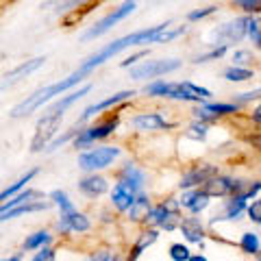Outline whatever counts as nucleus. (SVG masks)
I'll list each match as a JSON object with an SVG mask.
<instances>
[{
    "label": "nucleus",
    "instance_id": "nucleus-1",
    "mask_svg": "<svg viewBox=\"0 0 261 261\" xmlns=\"http://www.w3.org/2000/svg\"><path fill=\"white\" fill-rule=\"evenodd\" d=\"M183 33H187V27H176L174 29L170 20L161 22V24H154V27H148V29H142V31H133L124 37H118V39H113V42L105 44L100 50L89 55L76 70L83 72V74L87 76L89 72L100 68L102 63H107L109 59H113V57L120 55L122 50H126V48L148 46V44H168V42H172V39H176L178 35H183Z\"/></svg>",
    "mask_w": 261,
    "mask_h": 261
},
{
    "label": "nucleus",
    "instance_id": "nucleus-2",
    "mask_svg": "<svg viewBox=\"0 0 261 261\" xmlns=\"http://www.w3.org/2000/svg\"><path fill=\"white\" fill-rule=\"evenodd\" d=\"M83 81H85L83 72L74 70L70 76H65V79H61V81H55V83L46 85V87H42V89H37V92H33L31 96H27V100L18 102V105H15V107L9 111V116L15 118V120H18V118H27V116H31L33 111H37V109H42L44 105H48V102L53 100V98L63 96L65 92H68V89L81 85Z\"/></svg>",
    "mask_w": 261,
    "mask_h": 261
},
{
    "label": "nucleus",
    "instance_id": "nucleus-3",
    "mask_svg": "<svg viewBox=\"0 0 261 261\" xmlns=\"http://www.w3.org/2000/svg\"><path fill=\"white\" fill-rule=\"evenodd\" d=\"M144 94L150 98H168V100H181V102H194V105H202L209 102L211 92L207 87H200L192 83V81H152L144 87Z\"/></svg>",
    "mask_w": 261,
    "mask_h": 261
},
{
    "label": "nucleus",
    "instance_id": "nucleus-4",
    "mask_svg": "<svg viewBox=\"0 0 261 261\" xmlns=\"http://www.w3.org/2000/svg\"><path fill=\"white\" fill-rule=\"evenodd\" d=\"M122 154V150L118 146H96V148H89V150H83L79 154L76 159V166L83 170V172L92 174V172H98V170H107L113 161Z\"/></svg>",
    "mask_w": 261,
    "mask_h": 261
},
{
    "label": "nucleus",
    "instance_id": "nucleus-5",
    "mask_svg": "<svg viewBox=\"0 0 261 261\" xmlns=\"http://www.w3.org/2000/svg\"><path fill=\"white\" fill-rule=\"evenodd\" d=\"M181 202L176 198H168L159 202V205H154L148 216H146V226H152V228H166V231H174L181 224Z\"/></svg>",
    "mask_w": 261,
    "mask_h": 261
},
{
    "label": "nucleus",
    "instance_id": "nucleus-6",
    "mask_svg": "<svg viewBox=\"0 0 261 261\" xmlns=\"http://www.w3.org/2000/svg\"><path fill=\"white\" fill-rule=\"evenodd\" d=\"M61 122H63V111L44 113L35 124V133H33L31 140V152H42L44 148H48L55 142V135L61 128Z\"/></svg>",
    "mask_w": 261,
    "mask_h": 261
},
{
    "label": "nucleus",
    "instance_id": "nucleus-7",
    "mask_svg": "<svg viewBox=\"0 0 261 261\" xmlns=\"http://www.w3.org/2000/svg\"><path fill=\"white\" fill-rule=\"evenodd\" d=\"M118 124H120V116L116 113V116H111V118H107V120L98 122V124H94V126L81 128V130H76L74 140H72V146H74L76 150L92 148V146H94L96 142H100V140H107L109 135H113V133H116Z\"/></svg>",
    "mask_w": 261,
    "mask_h": 261
},
{
    "label": "nucleus",
    "instance_id": "nucleus-8",
    "mask_svg": "<svg viewBox=\"0 0 261 261\" xmlns=\"http://www.w3.org/2000/svg\"><path fill=\"white\" fill-rule=\"evenodd\" d=\"M183 65L181 59H150V61H142L128 68V79L133 81H150V79H159L163 74L178 70Z\"/></svg>",
    "mask_w": 261,
    "mask_h": 261
},
{
    "label": "nucleus",
    "instance_id": "nucleus-9",
    "mask_svg": "<svg viewBox=\"0 0 261 261\" xmlns=\"http://www.w3.org/2000/svg\"><path fill=\"white\" fill-rule=\"evenodd\" d=\"M135 7H137V0H124V3L118 5L113 11H109L105 18L98 20L92 29H87L83 39H96V37L105 35V33H109L113 27H116V24H120L122 20H126L128 15L135 11Z\"/></svg>",
    "mask_w": 261,
    "mask_h": 261
},
{
    "label": "nucleus",
    "instance_id": "nucleus-10",
    "mask_svg": "<svg viewBox=\"0 0 261 261\" xmlns=\"http://www.w3.org/2000/svg\"><path fill=\"white\" fill-rule=\"evenodd\" d=\"M242 105L238 102H202V105H196L194 107V120H200V122H214L218 118H224V116H231V113H238Z\"/></svg>",
    "mask_w": 261,
    "mask_h": 261
},
{
    "label": "nucleus",
    "instance_id": "nucleus-11",
    "mask_svg": "<svg viewBox=\"0 0 261 261\" xmlns=\"http://www.w3.org/2000/svg\"><path fill=\"white\" fill-rule=\"evenodd\" d=\"M214 35L218 37L220 46L240 44L244 37H248V33H246V15H242V18H235L231 22L222 24V27H218L214 31Z\"/></svg>",
    "mask_w": 261,
    "mask_h": 261
},
{
    "label": "nucleus",
    "instance_id": "nucleus-12",
    "mask_svg": "<svg viewBox=\"0 0 261 261\" xmlns=\"http://www.w3.org/2000/svg\"><path fill=\"white\" fill-rule=\"evenodd\" d=\"M130 126L140 133H150V130H168V128H174L172 122H168L166 118L157 111H144V113H137V116L130 118Z\"/></svg>",
    "mask_w": 261,
    "mask_h": 261
},
{
    "label": "nucleus",
    "instance_id": "nucleus-13",
    "mask_svg": "<svg viewBox=\"0 0 261 261\" xmlns=\"http://www.w3.org/2000/svg\"><path fill=\"white\" fill-rule=\"evenodd\" d=\"M218 174V168L211 166V163H205V166H196L192 170H187V172L181 176V183L178 187L183 190H194V187H202L209 178H214Z\"/></svg>",
    "mask_w": 261,
    "mask_h": 261
},
{
    "label": "nucleus",
    "instance_id": "nucleus-14",
    "mask_svg": "<svg viewBox=\"0 0 261 261\" xmlns=\"http://www.w3.org/2000/svg\"><path fill=\"white\" fill-rule=\"evenodd\" d=\"M89 228H92V222L79 209L70 211V214H59V220H57V231L59 233H87Z\"/></svg>",
    "mask_w": 261,
    "mask_h": 261
},
{
    "label": "nucleus",
    "instance_id": "nucleus-15",
    "mask_svg": "<svg viewBox=\"0 0 261 261\" xmlns=\"http://www.w3.org/2000/svg\"><path fill=\"white\" fill-rule=\"evenodd\" d=\"M181 207L187 209L192 216H198L200 211H205L211 202V196L202 190V187H194V190H183V194L178 196Z\"/></svg>",
    "mask_w": 261,
    "mask_h": 261
},
{
    "label": "nucleus",
    "instance_id": "nucleus-16",
    "mask_svg": "<svg viewBox=\"0 0 261 261\" xmlns=\"http://www.w3.org/2000/svg\"><path fill=\"white\" fill-rule=\"evenodd\" d=\"M137 200V192L133 190V187H128L126 183L118 181L116 185H113L111 190V207L120 211V214H128L130 207L135 205Z\"/></svg>",
    "mask_w": 261,
    "mask_h": 261
},
{
    "label": "nucleus",
    "instance_id": "nucleus-17",
    "mask_svg": "<svg viewBox=\"0 0 261 261\" xmlns=\"http://www.w3.org/2000/svg\"><path fill=\"white\" fill-rule=\"evenodd\" d=\"M133 96H135V92H133V89H124V92H118V94H113V96L105 98V100H100V102H94V105H89V107L83 111V116L79 118V122H87V120H92V118L96 116V113H100V111L109 109V107H116V105L124 102V100H128V98H133Z\"/></svg>",
    "mask_w": 261,
    "mask_h": 261
},
{
    "label": "nucleus",
    "instance_id": "nucleus-18",
    "mask_svg": "<svg viewBox=\"0 0 261 261\" xmlns=\"http://www.w3.org/2000/svg\"><path fill=\"white\" fill-rule=\"evenodd\" d=\"M76 187H79L81 194L87 196V198H98V196H102V194L109 192V181L105 176L92 172V174H87V176L81 178Z\"/></svg>",
    "mask_w": 261,
    "mask_h": 261
},
{
    "label": "nucleus",
    "instance_id": "nucleus-19",
    "mask_svg": "<svg viewBox=\"0 0 261 261\" xmlns=\"http://www.w3.org/2000/svg\"><path fill=\"white\" fill-rule=\"evenodd\" d=\"M248 209V198L246 196H228V200H224V207H222V214H216L211 218V224L220 222V220H238L244 211Z\"/></svg>",
    "mask_w": 261,
    "mask_h": 261
},
{
    "label": "nucleus",
    "instance_id": "nucleus-20",
    "mask_svg": "<svg viewBox=\"0 0 261 261\" xmlns=\"http://www.w3.org/2000/svg\"><path fill=\"white\" fill-rule=\"evenodd\" d=\"M157 240H159V228L148 226L146 231H142L140 235H137V240L133 242V246L128 248V261H137V259L144 255V250L150 248Z\"/></svg>",
    "mask_w": 261,
    "mask_h": 261
},
{
    "label": "nucleus",
    "instance_id": "nucleus-21",
    "mask_svg": "<svg viewBox=\"0 0 261 261\" xmlns=\"http://www.w3.org/2000/svg\"><path fill=\"white\" fill-rule=\"evenodd\" d=\"M178 231L183 233L185 242H190V244H200L202 240L207 238L205 224H202L198 218H194V216L192 218H183L181 224H178Z\"/></svg>",
    "mask_w": 261,
    "mask_h": 261
},
{
    "label": "nucleus",
    "instance_id": "nucleus-22",
    "mask_svg": "<svg viewBox=\"0 0 261 261\" xmlns=\"http://www.w3.org/2000/svg\"><path fill=\"white\" fill-rule=\"evenodd\" d=\"M44 63H46V57H35V59H31V61L20 63L18 68H13V70H9L5 74V85H11V83H18L20 79H27L31 72L39 70Z\"/></svg>",
    "mask_w": 261,
    "mask_h": 261
},
{
    "label": "nucleus",
    "instance_id": "nucleus-23",
    "mask_svg": "<svg viewBox=\"0 0 261 261\" xmlns=\"http://www.w3.org/2000/svg\"><path fill=\"white\" fill-rule=\"evenodd\" d=\"M118 181L126 183L128 187H133V190H135L137 194H140V192H144V181H146V174H144V170H140V168L135 166V163H126V166L120 170Z\"/></svg>",
    "mask_w": 261,
    "mask_h": 261
},
{
    "label": "nucleus",
    "instance_id": "nucleus-24",
    "mask_svg": "<svg viewBox=\"0 0 261 261\" xmlns=\"http://www.w3.org/2000/svg\"><path fill=\"white\" fill-rule=\"evenodd\" d=\"M53 207V200H33V202H24V205L15 207L11 211H5L3 214V222L7 220H13V218H20L24 214H37V211H46Z\"/></svg>",
    "mask_w": 261,
    "mask_h": 261
},
{
    "label": "nucleus",
    "instance_id": "nucleus-25",
    "mask_svg": "<svg viewBox=\"0 0 261 261\" xmlns=\"http://www.w3.org/2000/svg\"><path fill=\"white\" fill-rule=\"evenodd\" d=\"M89 92H92V83H87V85H81L79 89H74V92H70V94H63L59 100L57 102H53L50 105V109L48 111H65L68 107H72L76 100H81L83 96H87Z\"/></svg>",
    "mask_w": 261,
    "mask_h": 261
},
{
    "label": "nucleus",
    "instance_id": "nucleus-26",
    "mask_svg": "<svg viewBox=\"0 0 261 261\" xmlns=\"http://www.w3.org/2000/svg\"><path fill=\"white\" fill-rule=\"evenodd\" d=\"M33 200H44V192H39V190H33V187H29L27 192H20V194H15L11 200H5L3 202V207H0V211H11L15 207H20L24 205V202H33Z\"/></svg>",
    "mask_w": 261,
    "mask_h": 261
},
{
    "label": "nucleus",
    "instance_id": "nucleus-27",
    "mask_svg": "<svg viewBox=\"0 0 261 261\" xmlns=\"http://www.w3.org/2000/svg\"><path fill=\"white\" fill-rule=\"evenodd\" d=\"M150 209H152L150 198L146 196V192H140V194H137L135 205L130 207V211H128V220H133V222H144Z\"/></svg>",
    "mask_w": 261,
    "mask_h": 261
},
{
    "label": "nucleus",
    "instance_id": "nucleus-28",
    "mask_svg": "<svg viewBox=\"0 0 261 261\" xmlns=\"http://www.w3.org/2000/svg\"><path fill=\"white\" fill-rule=\"evenodd\" d=\"M50 242H53V235L48 233L46 228H39V231L27 235V240L22 242V248H24V250H39V248L48 246Z\"/></svg>",
    "mask_w": 261,
    "mask_h": 261
},
{
    "label": "nucleus",
    "instance_id": "nucleus-29",
    "mask_svg": "<svg viewBox=\"0 0 261 261\" xmlns=\"http://www.w3.org/2000/svg\"><path fill=\"white\" fill-rule=\"evenodd\" d=\"M224 81L228 83H246V81L255 79V70L252 68H242V65H228V68L222 72Z\"/></svg>",
    "mask_w": 261,
    "mask_h": 261
},
{
    "label": "nucleus",
    "instance_id": "nucleus-30",
    "mask_svg": "<svg viewBox=\"0 0 261 261\" xmlns=\"http://www.w3.org/2000/svg\"><path fill=\"white\" fill-rule=\"evenodd\" d=\"M39 174V170L37 168H33V170H29V172L27 174H22L20 178H18V181H15L13 185H9V187H7V190H3V202L7 200V198H9V196H11V198H13V196L15 194H20V190H22V187H27L31 181H33V178H35Z\"/></svg>",
    "mask_w": 261,
    "mask_h": 261
},
{
    "label": "nucleus",
    "instance_id": "nucleus-31",
    "mask_svg": "<svg viewBox=\"0 0 261 261\" xmlns=\"http://www.w3.org/2000/svg\"><path fill=\"white\" fill-rule=\"evenodd\" d=\"M240 248H242L244 252H246V255L257 257L259 252H261V242H259V235H257V233H252V231L242 233V238H240Z\"/></svg>",
    "mask_w": 261,
    "mask_h": 261
},
{
    "label": "nucleus",
    "instance_id": "nucleus-32",
    "mask_svg": "<svg viewBox=\"0 0 261 261\" xmlns=\"http://www.w3.org/2000/svg\"><path fill=\"white\" fill-rule=\"evenodd\" d=\"M48 198L53 200V205L55 207H59V214H70V211H74L76 207H74V202L70 200V196L65 194L63 190H55V192H50L48 194Z\"/></svg>",
    "mask_w": 261,
    "mask_h": 261
},
{
    "label": "nucleus",
    "instance_id": "nucleus-33",
    "mask_svg": "<svg viewBox=\"0 0 261 261\" xmlns=\"http://www.w3.org/2000/svg\"><path fill=\"white\" fill-rule=\"evenodd\" d=\"M87 3H92V0H50V3L42 5V9H44V7H46V9H50V7H53L57 13H61V11H72V9H76V7H83Z\"/></svg>",
    "mask_w": 261,
    "mask_h": 261
},
{
    "label": "nucleus",
    "instance_id": "nucleus-34",
    "mask_svg": "<svg viewBox=\"0 0 261 261\" xmlns=\"http://www.w3.org/2000/svg\"><path fill=\"white\" fill-rule=\"evenodd\" d=\"M185 135L190 137V140H196V142H205L207 135H209V124L207 122H200V120H194L190 126H187Z\"/></svg>",
    "mask_w": 261,
    "mask_h": 261
},
{
    "label": "nucleus",
    "instance_id": "nucleus-35",
    "mask_svg": "<svg viewBox=\"0 0 261 261\" xmlns=\"http://www.w3.org/2000/svg\"><path fill=\"white\" fill-rule=\"evenodd\" d=\"M168 255H170V259H172V261H190L192 259V250H190L187 244L174 242V244H170Z\"/></svg>",
    "mask_w": 261,
    "mask_h": 261
},
{
    "label": "nucleus",
    "instance_id": "nucleus-36",
    "mask_svg": "<svg viewBox=\"0 0 261 261\" xmlns=\"http://www.w3.org/2000/svg\"><path fill=\"white\" fill-rule=\"evenodd\" d=\"M228 50V46H214L211 50L207 53H202L198 57H194V63H209V61H218V59H222V57L226 55Z\"/></svg>",
    "mask_w": 261,
    "mask_h": 261
},
{
    "label": "nucleus",
    "instance_id": "nucleus-37",
    "mask_svg": "<svg viewBox=\"0 0 261 261\" xmlns=\"http://www.w3.org/2000/svg\"><path fill=\"white\" fill-rule=\"evenodd\" d=\"M233 7H238L244 15H259L261 13V0H233Z\"/></svg>",
    "mask_w": 261,
    "mask_h": 261
},
{
    "label": "nucleus",
    "instance_id": "nucleus-38",
    "mask_svg": "<svg viewBox=\"0 0 261 261\" xmlns=\"http://www.w3.org/2000/svg\"><path fill=\"white\" fill-rule=\"evenodd\" d=\"M233 65H242V68H250L252 61H255V53L246 50V48H240V50L233 53Z\"/></svg>",
    "mask_w": 261,
    "mask_h": 261
},
{
    "label": "nucleus",
    "instance_id": "nucleus-39",
    "mask_svg": "<svg viewBox=\"0 0 261 261\" xmlns=\"http://www.w3.org/2000/svg\"><path fill=\"white\" fill-rule=\"evenodd\" d=\"M246 216L252 224L261 226V196L259 198H255L252 202H248V209H246Z\"/></svg>",
    "mask_w": 261,
    "mask_h": 261
},
{
    "label": "nucleus",
    "instance_id": "nucleus-40",
    "mask_svg": "<svg viewBox=\"0 0 261 261\" xmlns=\"http://www.w3.org/2000/svg\"><path fill=\"white\" fill-rule=\"evenodd\" d=\"M218 11L216 5H209V7H202V9H196V11H190L187 13V22H198V20H205L209 15H214Z\"/></svg>",
    "mask_w": 261,
    "mask_h": 261
},
{
    "label": "nucleus",
    "instance_id": "nucleus-41",
    "mask_svg": "<svg viewBox=\"0 0 261 261\" xmlns=\"http://www.w3.org/2000/svg\"><path fill=\"white\" fill-rule=\"evenodd\" d=\"M257 98H261V87L252 89V92L235 94V96H233V102H238V105H246V102H250V100H257Z\"/></svg>",
    "mask_w": 261,
    "mask_h": 261
},
{
    "label": "nucleus",
    "instance_id": "nucleus-42",
    "mask_svg": "<svg viewBox=\"0 0 261 261\" xmlns=\"http://www.w3.org/2000/svg\"><path fill=\"white\" fill-rule=\"evenodd\" d=\"M144 57H148V50H146V48H142V50H137L133 55H128L124 61H120V68H133V65H137V61L144 59Z\"/></svg>",
    "mask_w": 261,
    "mask_h": 261
},
{
    "label": "nucleus",
    "instance_id": "nucleus-43",
    "mask_svg": "<svg viewBox=\"0 0 261 261\" xmlns=\"http://www.w3.org/2000/svg\"><path fill=\"white\" fill-rule=\"evenodd\" d=\"M57 259V252H55V248H50V246H44V248H39L35 255H33V259L31 261H55Z\"/></svg>",
    "mask_w": 261,
    "mask_h": 261
},
{
    "label": "nucleus",
    "instance_id": "nucleus-44",
    "mask_svg": "<svg viewBox=\"0 0 261 261\" xmlns=\"http://www.w3.org/2000/svg\"><path fill=\"white\" fill-rule=\"evenodd\" d=\"M261 192V181H248V185H246V192H244L242 196H246L248 200H252L255 196Z\"/></svg>",
    "mask_w": 261,
    "mask_h": 261
},
{
    "label": "nucleus",
    "instance_id": "nucleus-45",
    "mask_svg": "<svg viewBox=\"0 0 261 261\" xmlns=\"http://www.w3.org/2000/svg\"><path fill=\"white\" fill-rule=\"evenodd\" d=\"M250 118H252V122H257V124H261V102L257 105L255 109H252V113H250Z\"/></svg>",
    "mask_w": 261,
    "mask_h": 261
},
{
    "label": "nucleus",
    "instance_id": "nucleus-46",
    "mask_svg": "<svg viewBox=\"0 0 261 261\" xmlns=\"http://www.w3.org/2000/svg\"><path fill=\"white\" fill-rule=\"evenodd\" d=\"M22 257H24L22 252H15L13 257H9V259H3V261H22Z\"/></svg>",
    "mask_w": 261,
    "mask_h": 261
},
{
    "label": "nucleus",
    "instance_id": "nucleus-47",
    "mask_svg": "<svg viewBox=\"0 0 261 261\" xmlns=\"http://www.w3.org/2000/svg\"><path fill=\"white\" fill-rule=\"evenodd\" d=\"M190 261H209L205 255H200V252H198V255H192V259Z\"/></svg>",
    "mask_w": 261,
    "mask_h": 261
},
{
    "label": "nucleus",
    "instance_id": "nucleus-48",
    "mask_svg": "<svg viewBox=\"0 0 261 261\" xmlns=\"http://www.w3.org/2000/svg\"><path fill=\"white\" fill-rule=\"evenodd\" d=\"M102 261H120V257L118 255H109V252H107V255L102 257Z\"/></svg>",
    "mask_w": 261,
    "mask_h": 261
},
{
    "label": "nucleus",
    "instance_id": "nucleus-49",
    "mask_svg": "<svg viewBox=\"0 0 261 261\" xmlns=\"http://www.w3.org/2000/svg\"><path fill=\"white\" fill-rule=\"evenodd\" d=\"M255 46H257V48H259V50H261V35H259V37L255 39Z\"/></svg>",
    "mask_w": 261,
    "mask_h": 261
},
{
    "label": "nucleus",
    "instance_id": "nucleus-50",
    "mask_svg": "<svg viewBox=\"0 0 261 261\" xmlns=\"http://www.w3.org/2000/svg\"><path fill=\"white\" fill-rule=\"evenodd\" d=\"M257 257H259V261H261V252H259V255H257Z\"/></svg>",
    "mask_w": 261,
    "mask_h": 261
}]
</instances>
